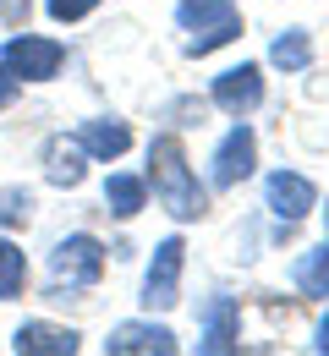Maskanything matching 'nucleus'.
I'll return each instance as SVG.
<instances>
[{
	"mask_svg": "<svg viewBox=\"0 0 329 356\" xmlns=\"http://www.w3.org/2000/svg\"><path fill=\"white\" fill-rule=\"evenodd\" d=\"M22 285H28V258H22V247L0 241V302L22 296Z\"/></svg>",
	"mask_w": 329,
	"mask_h": 356,
	"instance_id": "obj_17",
	"label": "nucleus"
},
{
	"mask_svg": "<svg viewBox=\"0 0 329 356\" xmlns=\"http://www.w3.org/2000/svg\"><path fill=\"white\" fill-rule=\"evenodd\" d=\"M258 99H264V72H258L252 60H241V66H231V72L214 77V104H220L225 115L258 110Z\"/></svg>",
	"mask_w": 329,
	"mask_h": 356,
	"instance_id": "obj_7",
	"label": "nucleus"
},
{
	"mask_svg": "<svg viewBox=\"0 0 329 356\" xmlns=\"http://www.w3.org/2000/svg\"><path fill=\"white\" fill-rule=\"evenodd\" d=\"M33 214V197L22 186H0V225H28Z\"/></svg>",
	"mask_w": 329,
	"mask_h": 356,
	"instance_id": "obj_19",
	"label": "nucleus"
},
{
	"mask_svg": "<svg viewBox=\"0 0 329 356\" xmlns=\"http://www.w3.org/2000/svg\"><path fill=\"white\" fill-rule=\"evenodd\" d=\"M252 165H258V137H252V127H231L225 143L214 148V170H209V181H214V186H236V181L252 176Z\"/></svg>",
	"mask_w": 329,
	"mask_h": 356,
	"instance_id": "obj_6",
	"label": "nucleus"
},
{
	"mask_svg": "<svg viewBox=\"0 0 329 356\" xmlns=\"http://www.w3.org/2000/svg\"><path fill=\"white\" fill-rule=\"evenodd\" d=\"M6 72L17 77V83H49L55 72H61V60H66V49L55 44V39H33V33H17L11 44H6Z\"/></svg>",
	"mask_w": 329,
	"mask_h": 356,
	"instance_id": "obj_4",
	"label": "nucleus"
},
{
	"mask_svg": "<svg viewBox=\"0 0 329 356\" xmlns=\"http://www.w3.org/2000/svg\"><path fill=\"white\" fill-rule=\"evenodd\" d=\"M11 351H22V356H72L77 351V329L33 318V323H22V329L11 334Z\"/></svg>",
	"mask_w": 329,
	"mask_h": 356,
	"instance_id": "obj_9",
	"label": "nucleus"
},
{
	"mask_svg": "<svg viewBox=\"0 0 329 356\" xmlns=\"http://www.w3.org/2000/svg\"><path fill=\"white\" fill-rule=\"evenodd\" d=\"M269 60H275V66H285V72H302V66L313 60V39H307L302 28H291V33H280V39H275Z\"/></svg>",
	"mask_w": 329,
	"mask_h": 356,
	"instance_id": "obj_16",
	"label": "nucleus"
},
{
	"mask_svg": "<svg viewBox=\"0 0 329 356\" xmlns=\"http://www.w3.org/2000/svg\"><path fill=\"white\" fill-rule=\"evenodd\" d=\"M296 285L307 291V296H329V236L302 258V268H296Z\"/></svg>",
	"mask_w": 329,
	"mask_h": 356,
	"instance_id": "obj_15",
	"label": "nucleus"
},
{
	"mask_svg": "<svg viewBox=\"0 0 329 356\" xmlns=\"http://www.w3.org/2000/svg\"><path fill=\"white\" fill-rule=\"evenodd\" d=\"M11 99H17V77H11V72H6V60H0V110H6Z\"/></svg>",
	"mask_w": 329,
	"mask_h": 356,
	"instance_id": "obj_21",
	"label": "nucleus"
},
{
	"mask_svg": "<svg viewBox=\"0 0 329 356\" xmlns=\"http://www.w3.org/2000/svg\"><path fill=\"white\" fill-rule=\"evenodd\" d=\"M49 274H55V285L83 291V285H94L99 274H104V247H99L94 236H66L49 252Z\"/></svg>",
	"mask_w": 329,
	"mask_h": 356,
	"instance_id": "obj_3",
	"label": "nucleus"
},
{
	"mask_svg": "<svg viewBox=\"0 0 329 356\" xmlns=\"http://www.w3.org/2000/svg\"><path fill=\"white\" fill-rule=\"evenodd\" d=\"M176 17H182V28L203 33V28L231 22V17H236V0H182V6H176Z\"/></svg>",
	"mask_w": 329,
	"mask_h": 356,
	"instance_id": "obj_13",
	"label": "nucleus"
},
{
	"mask_svg": "<svg viewBox=\"0 0 329 356\" xmlns=\"http://www.w3.org/2000/svg\"><path fill=\"white\" fill-rule=\"evenodd\" d=\"M313 346H319V351H329V318L319 323V340H313Z\"/></svg>",
	"mask_w": 329,
	"mask_h": 356,
	"instance_id": "obj_22",
	"label": "nucleus"
},
{
	"mask_svg": "<svg viewBox=\"0 0 329 356\" xmlns=\"http://www.w3.org/2000/svg\"><path fill=\"white\" fill-rule=\"evenodd\" d=\"M236 340H241L236 302H231V296H214V302H209V312H203V351L225 356V351H236Z\"/></svg>",
	"mask_w": 329,
	"mask_h": 356,
	"instance_id": "obj_10",
	"label": "nucleus"
},
{
	"mask_svg": "<svg viewBox=\"0 0 329 356\" xmlns=\"http://www.w3.org/2000/svg\"><path fill=\"white\" fill-rule=\"evenodd\" d=\"M77 143H83V154L88 159H121L127 148H132V132H127V121H83V132H77Z\"/></svg>",
	"mask_w": 329,
	"mask_h": 356,
	"instance_id": "obj_11",
	"label": "nucleus"
},
{
	"mask_svg": "<svg viewBox=\"0 0 329 356\" xmlns=\"http://www.w3.org/2000/svg\"><path fill=\"white\" fill-rule=\"evenodd\" d=\"M182 264H187V241L182 236H165L154 247L148 274H143V307L148 312H170L182 302Z\"/></svg>",
	"mask_w": 329,
	"mask_h": 356,
	"instance_id": "obj_2",
	"label": "nucleus"
},
{
	"mask_svg": "<svg viewBox=\"0 0 329 356\" xmlns=\"http://www.w3.org/2000/svg\"><path fill=\"white\" fill-rule=\"evenodd\" d=\"M45 159H49V181H55V186H77V181L88 176V154H83L77 137H72V143L55 137V143L45 148Z\"/></svg>",
	"mask_w": 329,
	"mask_h": 356,
	"instance_id": "obj_12",
	"label": "nucleus"
},
{
	"mask_svg": "<svg viewBox=\"0 0 329 356\" xmlns=\"http://www.w3.org/2000/svg\"><path fill=\"white\" fill-rule=\"evenodd\" d=\"M110 356H170L176 351V334L165 323H115L110 340H104Z\"/></svg>",
	"mask_w": 329,
	"mask_h": 356,
	"instance_id": "obj_8",
	"label": "nucleus"
},
{
	"mask_svg": "<svg viewBox=\"0 0 329 356\" xmlns=\"http://www.w3.org/2000/svg\"><path fill=\"white\" fill-rule=\"evenodd\" d=\"M143 197H148V186H143L138 176H110L104 181V203H110L115 220H132V214L143 209Z\"/></svg>",
	"mask_w": 329,
	"mask_h": 356,
	"instance_id": "obj_14",
	"label": "nucleus"
},
{
	"mask_svg": "<svg viewBox=\"0 0 329 356\" xmlns=\"http://www.w3.org/2000/svg\"><path fill=\"white\" fill-rule=\"evenodd\" d=\"M264 197H269V209H275V220H280V225L307 220V214H313V203H319L313 181L296 176V170H275V176L264 181Z\"/></svg>",
	"mask_w": 329,
	"mask_h": 356,
	"instance_id": "obj_5",
	"label": "nucleus"
},
{
	"mask_svg": "<svg viewBox=\"0 0 329 356\" xmlns=\"http://www.w3.org/2000/svg\"><path fill=\"white\" fill-rule=\"evenodd\" d=\"M236 33H241V17H231V22H220V28H203V33H192V39H187V55H209V49L231 44Z\"/></svg>",
	"mask_w": 329,
	"mask_h": 356,
	"instance_id": "obj_18",
	"label": "nucleus"
},
{
	"mask_svg": "<svg viewBox=\"0 0 329 356\" xmlns=\"http://www.w3.org/2000/svg\"><path fill=\"white\" fill-rule=\"evenodd\" d=\"M148 181H154V197L176 220H198L209 209V197H203V186H198V176H192V165H187L182 137H154L148 143Z\"/></svg>",
	"mask_w": 329,
	"mask_h": 356,
	"instance_id": "obj_1",
	"label": "nucleus"
},
{
	"mask_svg": "<svg viewBox=\"0 0 329 356\" xmlns=\"http://www.w3.org/2000/svg\"><path fill=\"white\" fill-rule=\"evenodd\" d=\"M99 0H49V17L55 22H77V17H88Z\"/></svg>",
	"mask_w": 329,
	"mask_h": 356,
	"instance_id": "obj_20",
	"label": "nucleus"
}]
</instances>
